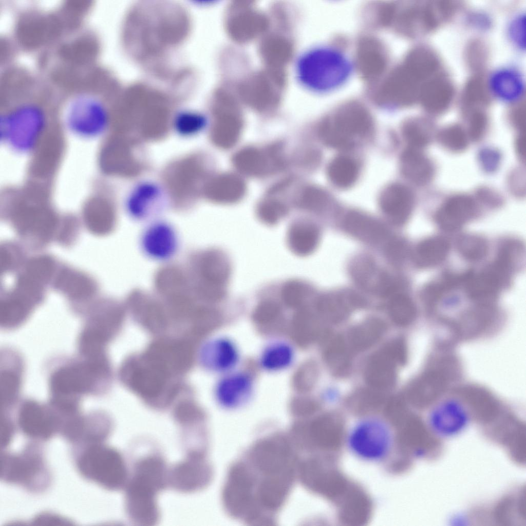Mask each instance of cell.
Wrapping results in <instances>:
<instances>
[{"instance_id":"cell-3","label":"cell","mask_w":526,"mask_h":526,"mask_svg":"<svg viewBox=\"0 0 526 526\" xmlns=\"http://www.w3.org/2000/svg\"><path fill=\"white\" fill-rule=\"evenodd\" d=\"M230 269L226 256L219 250L209 249L192 253L185 270L196 299L215 302L224 298Z\"/></svg>"},{"instance_id":"cell-19","label":"cell","mask_w":526,"mask_h":526,"mask_svg":"<svg viewBox=\"0 0 526 526\" xmlns=\"http://www.w3.org/2000/svg\"><path fill=\"white\" fill-rule=\"evenodd\" d=\"M295 352L292 345L283 341H275L267 344L258 359L260 367L269 372L287 369L293 364Z\"/></svg>"},{"instance_id":"cell-22","label":"cell","mask_w":526,"mask_h":526,"mask_svg":"<svg viewBox=\"0 0 526 526\" xmlns=\"http://www.w3.org/2000/svg\"><path fill=\"white\" fill-rule=\"evenodd\" d=\"M327 174L331 183L337 188L346 189L352 186L359 175V166L353 158L339 155L329 163Z\"/></svg>"},{"instance_id":"cell-30","label":"cell","mask_w":526,"mask_h":526,"mask_svg":"<svg viewBox=\"0 0 526 526\" xmlns=\"http://www.w3.org/2000/svg\"><path fill=\"white\" fill-rule=\"evenodd\" d=\"M383 329L380 321L371 319L354 330L351 334V342L356 348H365L378 339Z\"/></svg>"},{"instance_id":"cell-21","label":"cell","mask_w":526,"mask_h":526,"mask_svg":"<svg viewBox=\"0 0 526 526\" xmlns=\"http://www.w3.org/2000/svg\"><path fill=\"white\" fill-rule=\"evenodd\" d=\"M350 272L361 288L378 294L387 274L379 271L373 260L365 256H359L352 260Z\"/></svg>"},{"instance_id":"cell-34","label":"cell","mask_w":526,"mask_h":526,"mask_svg":"<svg viewBox=\"0 0 526 526\" xmlns=\"http://www.w3.org/2000/svg\"><path fill=\"white\" fill-rule=\"evenodd\" d=\"M459 249L463 255L471 260L482 258L487 251L485 241L478 237H466L459 242Z\"/></svg>"},{"instance_id":"cell-11","label":"cell","mask_w":526,"mask_h":526,"mask_svg":"<svg viewBox=\"0 0 526 526\" xmlns=\"http://www.w3.org/2000/svg\"><path fill=\"white\" fill-rule=\"evenodd\" d=\"M465 407L459 400H443L431 410L429 423L435 433L443 437H452L461 432L468 422Z\"/></svg>"},{"instance_id":"cell-15","label":"cell","mask_w":526,"mask_h":526,"mask_svg":"<svg viewBox=\"0 0 526 526\" xmlns=\"http://www.w3.org/2000/svg\"><path fill=\"white\" fill-rule=\"evenodd\" d=\"M277 150L268 152L253 147L245 148L235 155L233 161L239 171L251 176L265 175L281 167L283 162Z\"/></svg>"},{"instance_id":"cell-5","label":"cell","mask_w":526,"mask_h":526,"mask_svg":"<svg viewBox=\"0 0 526 526\" xmlns=\"http://www.w3.org/2000/svg\"><path fill=\"white\" fill-rule=\"evenodd\" d=\"M163 466L159 460H145L139 464L128 489V510L142 522L155 521L157 511L155 494L163 484Z\"/></svg>"},{"instance_id":"cell-7","label":"cell","mask_w":526,"mask_h":526,"mask_svg":"<svg viewBox=\"0 0 526 526\" xmlns=\"http://www.w3.org/2000/svg\"><path fill=\"white\" fill-rule=\"evenodd\" d=\"M373 127L369 119L362 112L349 113L319 127V136L326 145L341 150L352 148L359 139L367 138Z\"/></svg>"},{"instance_id":"cell-1","label":"cell","mask_w":526,"mask_h":526,"mask_svg":"<svg viewBox=\"0 0 526 526\" xmlns=\"http://www.w3.org/2000/svg\"><path fill=\"white\" fill-rule=\"evenodd\" d=\"M8 93L12 99V106L5 109L1 119V134L4 143L12 151L20 153L32 152L38 144L46 127L47 116L39 94L19 87Z\"/></svg>"},{"instance_id":"cell-26","label":"cell","mask_w":526,"mask_h":526,"mask_svg":"<svg viewBox=\"0 0 526 526\" xmlns=\"http://www.w3.org/2000/svg\"><path fill=\"white\" fill-rule=\"evenodd\" d=\"M400 167L402 174L407 179L420 183L426 175V165L422 156L416 148L408 147L401 154Z\"/></svg>"},{"instance_id":"cell-31","label":"cell","mask_w":526,"mask_h":526,"mask_svg":"<svg viewBox=\"0 0 526 526\" xmlns=\"http://www.w3.org/2000/svg\"><path fill=\"white\" fill-rule=\"evenodd\" d=\"M329 196L323 190L314 186L304 190L297 203L301 208L313 212H320L328 204Z\"/></svg>"},{"instance_id":"cell-16","label":"cell","mask_w":526,"mask_h":526,"mask_svg":"<svg viewBox=\"0 0 526 526\" xmlns=\"http://www.w3.org/2000/svg\"><path fill=\"white\" fill-rule=\"evenodd\" d=\"M154 285L158 297L164 302L193 294L185 269L176 265H166L159 269L155 275Z\"/></svg>"},{"instance_id":"cell-4","label":"cell","mask_w":526,"mask_h":526,"mask_svg":"<svg viewBox=\"0 0 526 526\" xmlns=\"http://www.w3.org/2000/svg\"><path fill=\"white\" fill-rule=\"evenodd\" d=\"M66 125L77 136L91 139L103 134L108 127V109L93 87H79L67 96L63 106Z\"/></svg>"},{"instance_id":"cell-18","label":"cell","mask_w":526,"mask_h":526,"mask_svg":"<svg viewBox=\"0 0 526 526\" xmlns=\"http://www.w3.org/2000/svg\"><path fill=\"white\" fill-rule=\"evenodd\" d=\"M364 305L365 301L360 296L348 290L324 294L316 302L318 310L334 321L344 318L351 309Z\"/></svg>"},{"instance_id":"cell-20","label":"cell","mask_w":526,"mask_h":526,"mask_svg":"<svg viewBox=\"0 0 526 526\" xmlns=\"http://www.w3.org/2000/svg\"><path fill=\"white\" fill-rule=\"evenodd\" d=\"M319 239L318 228L310 222H294L288 230V246L292 252L300 256L311 254L316 248Z\"/></svg>"},{"instance_id":"cell-27","label":"cell","mask_w":526,"mask_h":526,"mask_svg":"<svg viewBox=\"0 0 526 526\" xmlns=\"http://www.w3.org/2000/svg\"><path fill=\"white\" fill-rule=\"evenodd\" d=\"M492 86L495 92L506 99H514L519 97L522 89L520 78L516 73L503 71L492 77Z\"/></svg>"},{"instance_id":"cell-12","label":"cell","mask_w":526,"mask_h":526,"mask_svg":"<svg viewBox=\"0 0 526 526\" xmlns=\"http://www.w3.org/2000/svg\"><path fill=\"white\" fill-rule=\"evenodd\" d=\"M141 246L149 258L166 260L175 254L178 238L174 228L163 221H155L145 230L141 237Z\"/></svg>"},{"instance_id":"cell-28","label":"cell","mask_w":526,"mask_h":526,"mask_svg":"<svg viewBox=\"0 0 526 526\" xmlns=\"http://www.w3.org/2000/svg\"><path fill=\"white\" fill-rule=\"evenodd\" d=\"M473 214V210L469 205L450 206L439 214L438 222L443 229L454 230L461 227Z\"/></svg>"},{"instance_id":"cell-14","label":"cell","mask_w":526,"mask_h":526,"mask_svg":"<svg viewBox=\"0 0 526 526\" xmlns=\"http://www.w3.org/2000/svg\"><path fill=\"white\" fill-rule=\"evenodd\" d=\"M411 191L406 186L394 183L385 187L379 198L380 209L392 223L400 226L408 219L413 206Z\"/></svg>"},{"instance_id":"cell-24","label":"cell","mask_w":526,"mask_h":526,"mask_svg":"<svg viewBox=\"0 0 526 526\" xmlns=\"http://www.w3.org/2000/svg\"><path fill=\"white\" fill-rule=\"evenodd\" d=\"M448 250V243L442 238L434 237L425 240L416 248L414 261L420 267H433L445 258Z\"/></svg>"},{"instance_id":"cell-17","label":"cell","mask_w":526,"mask_h":526,"mask_svg":"<svg viewBox=\"0 0 526 526\" xmlns=\"http://www.w3.org/2000/svg\"><path fill=\"white\" fill-rule=\"evenodd\" d=\"M343 226L348 233L367 243L381 242L388 235L387 229L382 223L357 211H351L346 214Z\"/></svg>"},{"instance_id":"cell-10","label":"cell","mask_w":526,"mask_h":526,"mask_svg":"<svg viewBox=\"0 0 526 526\" xmlns=\"http://www.w3.org/2000/svg\"><path fill=\"white\" fill-rule=\"evenodd\" d=\"M199 359L204 368L222 375L236 369L240 360V352L232 339L220 336L204 344Z\"/></svg>"},{"instance_id":"cell-13","label":"cell","mask_w":526,"mask_h":526,"mask_svg":"<svg viewBox=\"0 0 526 526\" xmlns=\"http://www.w3.org/2000/svg\"><path fill=\"white\" fill-rule=\"evenodd\" d=\"M91 461L84 458L83 468L86 472L105 485L116 487L122 484L125 478V468L120 456L115 452L108 449L92 453Z\"/></svg>"},{"instance_id":"cell-23","label":"cell","mask_w":526,"mask_h":526,"mask_svg":"<svg viewBox=\"0 0 526 526\" xmlns=\"http://www.w3.org/2000/svg\"><path fill=\"white\" fill-rule=\"evenodd\" d=\"M371 359L366 368L368 382L379 388H387L394 380V363L397 360L385 349Z\"/></svg>"},{"instance_id":"cell-2","label":"cell","mask_w":526,"mask_h":526,"mask_svg":"<svg viewBox=\"0 0 526 526\" xmlns=\"http://www.w3.org/2000/svg\"><path fill=\"white\" fill-rule=\"evenodd\" d=\"M296 76L309 90L327 93L342 86L350 78L353 65L337 48L320 46L309 49L297 58Z\"/></svg>"},{"instance_id":"cell-8","label":"cell","mask_w":526,"mask_h":526,"mask_svg":"<svg viewBox=\"0 0 526 526\" xmlns=\"http://www.w3.org/2000/svg\"><path fill=\"white\" fill-rule=\"evenodd\" d=\"M168 202L164 188L157 182L141 180L130 189L125 199L127 214L137 220L151 219L160 213Z\"/></svg>"},{"instance_id":"cell-9","label":"cell","mask_w":526,"mask_h":526,"mask_svg":"<svg viewBox=\"0 0 526 526\" xmlns=\"http://www.w3.org/2000/svg\"><path fill=\"white\" fill-rule=\"evenodd\" d=\"M254 389L253 376L246 371L235 369L221 375L215 386L214 397L222 407L235 409L250 401Z\"/></svg>"},{"instance_id":"cell-35","label":"cell","mask_w":526,"mask_h":526,"mask_svg":"<svg viewBox=\"0 0 526 526\" xmlns=\"http://www.w3.org/2000/svg\"><path fill=\"white\" fill-rule=\"evenodd\" d=\"M385 251L387 258L393 263L397 264L400 263L405 257L407 248L403 241L392 239L386 244Z\"/></svg>"},{"instance_id":"cell-25","label":"cell","mask_w":526,"mask_h":526,"mask_svg":"<svg viewBox=\"0 0 526 526\" xmlns=\"http://www.w3.org/2000/svg\"><path fill=\"white\" fill-rule=\"evenodd\" d=\"M206 116L197 111L182 110L173 117L172 126L174 132L184 138H191L201 133L206 128Z\"/></svg>"},{"instance_id":"cell-6","label":"cell","mask_w":526,"mask_h":526,"mask_svg":"<svg viewBox=\"0 0 526 526\" xmlns=\"http://www.w3.org/2000/svg\"><path fill=\"white\" fill-rule=\"evenodd\" d=\"M391 430L383 422L362 421L351 429L348 445L355 455L367 461L381 460L387 456L392 445Z\"/></svg>"},{"instance_id":"cell-33","label":"cell","mask_w":526,"mask_h":526,"mask_svg":"<svg viewBox=\"0 0 526 526\" xmlns=\"http://www.w3.org/2000/svg\"><path fill=\"white\" fill-rule=\"evenodd\" d=\"M285 204L277 200H267L258 206L257 214L261 221L268 225H273L280 221L287 213Z\"/></svg>"},{"instance_id":"cell-32","label":"cell","mask_w":526,"mask_h":526,"mask_svg":"<svg viewBox=\"0 0 526 526\" xmlns=\"http://www.w3.org/2000/svg\"><path fill=\"white\" fill-rule=\"evenodd\" d=\"M309 287L304 283L293 280L287 281L283 286L281 295L286 304L291 306L302 305L310 293Z\"/></svg>"},{"instance_id":"cell-29","label":"cell","mask_w":526,"mask_h":526,"mask_svg":"<svg viewBox=\"0 0 526 526\" xmlns=\"http://www.w3.org/2000/svg\"><path fill=\"white\" fill-rule=\"evenodd\" d=\"M388 312L392 320L398 324H405L413 317L415 307L407 295L396 293L390 296Z\"/></svg>"}]
</instances>
